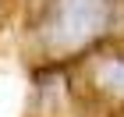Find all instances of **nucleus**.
Masks as SVG:
<instances>
[{"label": "nucleus", "mask_w": 124, "mask_h": 117, "mask_svg": "<svg viewBox=\"0 0 124 117\" xmlns=\"http://www.w3.org/2000/svg\"><path fill=\"white\" fill-rule=\"evenodd\" d=\"M110 14L114 11L103 0H60L50 11L43 36L53 50H82L106 32Z\"/></svg>", "instance_id": "1"}, {"label": "nucleus", "mask_w": 124, "mask_h": 117, "mask_svg": "<svg viewBox=\"0 0 124 117\" xmlns=\"http://www.w3.org/2000/svg\"><path fill=\"white\" fill-rule=\"evenodd\" d=\"M92 82H96L99 92L124 99V57H106V60H99L96 71H92Z\"/></svg>", "instance_id": "2"}]
</instances>
